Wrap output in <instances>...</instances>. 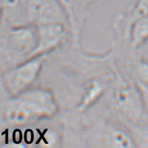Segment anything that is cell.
<instances>
[{
  "label": "cell",
  "instance_id": "6da1fadb",
  "mask_svg": "<svg viewBox=\"0 0 148 148\" xmlns=\"http://www.w3.org/2000/svg\"><path fill=\"white\" fill-rule=\"evenodd\" d=\"M27 18L42 26L61 24L65 17L57 0H28Z\"/></svg>",
  "mask_w": 148,
  "mask_h": 148
},
{
  "label": "cell",
  "instance_id": "5b68a950",
  "mask_svg": "<svg viewBox=\"0 0 148 148\" xmlns=\"http://www.w3.org/2000/svg\"><path fill=\"white\" fill-rule=\"evenodd\" d=\"M132 12L136 18L148 16V0H137Z\"/></svg>",
  "mask_w": 148,
  "mask_h": 148
},
{
  "label": "cell",
  "instance_id": "8992f818",
  "mask_svg": "<svg viewBox=\"0 0 148 148\" xmlns=\"http://www.w3.org/2000/svg\"><path fill=\"white\" fill-rule=\"evenodd\" d=\"M139 73L143 80L148 83V65L145 64H143L142 65H140L139 68Z\"/></svg>",
  "mask_w": 148,
  "mask_h": 148
},
{
  "label": "cell",
  "instance_id": "52a82bcc",
  "mask_svg": "<svg viewBox=\"0 0 148 148\" xmlns=\"http://www.w3.org/2000/svg\"><path fill=\"white\" fill-rule=\"evenodd\" d=\"M143 99L146 108L148 111V88H147V87H144L143 88Z\"/></svg>",
  "mask_w": 148,
  "mask_h": 148
},
{
  "label": "cell",
  "instance_id": "7a4b0ae2",
  "mask_svg": "<svg viewBox=\"0 0 148 148\" xmlns=\"http://www.w3.org/2000/svg\"><path fill=\"white\" fill-rule=\"evenodd\" d=\"M28 0H1L4 15L6 20L12 23H21L27 19Z\"/></svg>",
  "mask_w": 148,
  "mask_h": 148
},
{
  "label": "cell",
  "instance_id": "3957f363",
  "mask_svg": "<svg viewBox=\"0 0 148 148\" xmlns=\"http://www.w3.org/2000/svg\"><path fill=\"white\" fill-rule=\"evenodd\" d=\"M129 36L134 46L143 44L148 40V16H140L132 22Z\"/></svg>",
  "mask_w": 148,
  "mask_h": 148
},
{
  "label": "cell",
  "instance_id": "277c9868",
  "mask_svg": "<svg viewBox=\"0 0 148 148\" xmlns=\"http://www.w3.org/2000/svg\"><path fill=\"white\" fill-rule=\"evenodd\" d=\"M62 1L71 13L75 12V16H77V13H80L81 11H83L84 8H85V5L88 1L91 0H60Z\"/></svg>",
  "mask_w": 148,
  "mask_h": 148
}]
</instances>
